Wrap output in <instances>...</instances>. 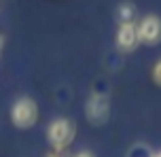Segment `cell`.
Returning a JSON list of instances; mask_svg holds the SVG:
<instances>
[{"label": "cell", "mask_w": 161, "mask_h": 157, "mask_svg": "<svg viewBox=\"0 0 161 157\" xmlns=\"http://www.w3.org/2000/svg\"><path fill=\"white\" fill-rule=\"evenodd\" d=\"M138 38L140 45L155 47L161 42V17L159 15H144L138 19Z\"/></svg>", "instance_id": "cell-4"}, {"label": "cell", "mask_w": 161, "mask_h": 157, "mask_svg": "<svg viewBox=\"0 0 161 157\" xmlns=\"http://www.w3.org/2000/svg\"><path fill=\"white\" fill-rule=\"evenodd\" d=\"M151 157H161V151H157V153H153Z\"/></svg>", "instance_id": "cell-10"}, {"label": "cell", "mask_w": 161, "mask_h": 157, "mask_svg": "<svg viewBox=\"0 0 161 157\" xmlns=\"http://www.w3.org/2000/svg\"><path fill=\"white\" fill-rule=\"evenodd\" d=\"M151 76H153V81L157 83L161 87V58L155 62V66H153V72H151Z\"/></svg>", "instance_id": "cell-7"}, {"label": "cell", "mask_w": 161, "mask_h": 157, "mask_svg": "<svg viewBox=\"0 0 161 157\" xmlns=\"http://www.w3.org/2000/svg\"><path fill=\"white\" fill-rule=\"evenodd\" d=\"M45 157H72V155H70L68 151H53V149H51Z\"/></svg>", "instance_id": "cell-8"}, {"label": "cell", "mask_w": 161, "mask_h": 157, "mask_svg": "<svg viewBox=\"0 0 161 157\" xmlns=\"http://www.w3.org/2000/svg\"><path fill=\"white\" fill-rule=\"evenodd\" d=\"M11 121L19 130H30L38 121V104L28 96H21L11 106Z\"/></svg>", "instance_id": "cell-2"}, {"label": "cell", "mask_w": 161, "mask_h": 157, "mask_svg": "<svg viewBox=\"0 0 161 157\" xmlns=\"http://www.w3.org/2000/svg\"><path fill=\"white\" fill-rule=\"evenodd\" d=\"M114 45L121 53H131L140 47V38H138V19L136 21H127V24H119L117 28V36H114Z\"/></svg>", "instance_id": "cell-5"}, {"label": "cell", "mask_w": 161, "mask_h": 157, "mask_svg": "<svg viewBox=\"0 0 161 157\" xmlns=\"http://www.w3.org/2000/svg\"><path fill=\"white\" fill-rule=\"evenodd\" d=\"M85 115H87L89 123H93V125L106 123L108 121V115H110V100H108V96L102 93V91H93L87 98Z\"/></svg>", "instance_id": "cell-3"}, {"label": "cell", "mask_w": 161, "mask_h": 157, "mask_svg": "<svg viewBox=\"0 0 161 157\" xmlns=\"http://www.w3.org/2000/svg\"><path fill=\"white\" fill-rule=\"evenodd\" d=\"M74 138H76V125L66 117H57L47 125V142L53 151H68Z\"/></svg>", "instance_id": "cell-1"}, {"label": "cell", "mask_w": 161, "mask_h": 157, "mask_svg": "<svg viewBox=\"0 0 161 157\" xmlns=\"http://www.w3.org/2000/svg\"><path fill=\"white\" fill-rule=\"evenodd\" d=\"M72 157H96L91 151H79V153H74Z\"/></svg>", "instance_id": "cell-9"}, {"label": "cell", "mask_w": 161, "mask_h": 157, "mask_svg": "<svg viewBox=\"0 0 161 157\" xmlns=\"http://www.w3.org/2000/svg\"><path fill=\"white\" fill-rule=\"evenodd\" d=\"M136 7L131 2H123L119 7V24H127V21H136Z\"/></svg>", "instance_id": "cell-6"}]
</instances>
